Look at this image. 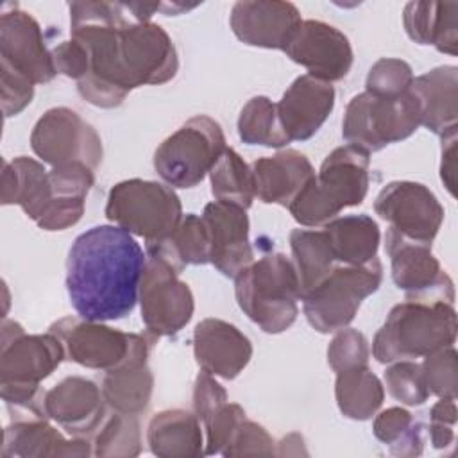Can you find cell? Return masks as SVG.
Listing matches in <instances>:
<instances>
[{
	"label": "cell",
	"instance_id": "7bdbcfd3",
	"mask_svg": "<svg viewBox=\"0 0 458 458\" xmlns=\"http://www.w3.org/2000/svg\"><path fill=\"white\" fill-rule=\"evenodd\" d=\"M227 403L225 388L206 370L199 372L193 385V411L206 424Z\"/></svg>",
	"mask_w": 458,
	"mask_h": 458
},
{
	"label": "cell",
	"instance_id": "7c38bea8",
	"mask_svg": "<svg viewBox=\"0 0 458 458\" xmlns=\"http://www.w3.org/2000/svg\"><path fill=\"white\" fill-rule=\"evenodd\" d=\"M385 249L390 258L392 279L408 299L454 304L453 279L442 270L429 243L408 240L388 229Z\"/></svg>",
	"mask_w": 458,
	"mask_h": 458
},
{
	"label": "cell",
	"instance_id": "1f68e13d",
	"mask_svg": "<svg viewBox=\"0 0 458 458\" xmlns=\"http://www.w3.org/2000/svg\"><path fill=\"white\" fill-rule=\"evenodd\" d=\"M290 249L302 297L335 268L336 259L326 231L293 229L290 233Z\"/></svg>",
	"mask_w": 458,
	"mask_h": 458
},
{
	"label": "cell",
	"instance_id": "7402d4cb",
	"mask_svg": "<svg viewBox=\"0 0 458 458\" xmlns=\"http://www.w3.org/2000/svg\"><path fill=\"white\" fill-rule=\"evenodd\" d=\"M277 106L279 123L290 141H306L317 134L335 107V88L311 75L297 77Z\"/></svg>",
	"mask_w": 458,
	"mask_h": 458
},
{
	"label": "cell",
	"instance_id": "f1b7e54d",
	"mask_svg": "<svg viewBox=\"0 0 458 458\" xmlns=\"http://www.w3.org/2000/svg\"><path fill=\"white\" fill-rule=\"evenodd\" d=\"M52 190L45 166L27 156H18L13 161H4L2 168V204H18L23 213L34 222L41 216Z\"/></svg>",
	"mask_w": 458,
	"mask_h": 458
},
{
	"label": "cell",
	"instance_id": "2e32d148",
	"mask_svg": "<svg viewBox=\"0 0 458 458\" xmlns=\"http://www.w3.org/2000/svg\"><path fill=\"white\" fill-rule=\"evenodd\" d=\"M48 331L61 340L66 360L104 372L118 367L129 356L134 335L75 317L54 322Z\"/></svg>",
	"mask_w": 458,
	"mask_h": 458
},
{
	"label": "cell",
	"instance_id": "60d3db41",
	"mask_svg": "<svg viewBox=\"0 0 458 458\" xmlns=\"http://www.w3.org/2000/svg\"><path fill=\"white\" fill-rule=\"evenodd\" d=\"M222 456H272L276 442L268 431L247 417L236 426L229 442L220 453Z\"/></svg>",
	"mask_w": 458,
	"mask_h": 458
},
{
	"label": "cell",
	"instance_id": "30bf717a",
	"mask_svg": "<svg viewBox=\"0 0 458 458\" xmlns=\"http://www.w3.org/2000/svg\"><path fill=\"white\" fill-rule=\"evenodd\" d=\"M179 270L163 256L147 252L138 301L141 320L148 335L172 336L193 317L195 302L188 283L179 279Z\"/></svg>",
	"mask_w": 458,
	"mask_h": 458
},
{
	"label": "cell",
	"instance_id": "c3c4849f",
	"mask_svg": "<svg viewBox=\"0 0 458 458\" xmlns=\"http://www.w3.org/2000/svg\"><path fill=\"white\" fill-rule=\"evenodd\" d=\"M388 447L394 456H401V458L419 456L424 449V426L420 422H413V426L406 431V435Z\"/></svg>",
	"mask_w": 458,
	"mask_h": 458
},
{
	"label": "cell",
	"instance_id": "b9f144b4",
	"mask_svg": "<svg viewBox=\"0 0 458 458\" xmlns=\"http://www.w3.org/2000/svg\"><path fill=\"white\" fill-rule=\"evenodd\" d=\"M245 417L247 413L240 404L227 401L206 424H202V429L206 431L204 454H220L233 431Z\"/></svg>",
	"mask_w": 458,
	"mask_h": 458
},
{
	"label": "cell",
	"instance_id": "7a4b0ae2",
	"mask_svg": "<svg viewBox=\"0 0 458 458\" xmlns=\"http://www.w3.org/2000/svg\"><path fill=\"white\" fill-rule=\"evenodd\" d=\"M369 152L352 145L335 148L322 161L318 175H313L288 204L295 222L320 227L335 220L344 208L361 204L369 191Z\"/></svg>",
	"mask_w": 458,
	"mask_h": 458
},
{
	"label": "cell",
	"instance_id": "603a6c76",
	"mask_svg": "<svg viewBox=\"0 0 458 458\" xmlns=\"http://www.w3.org/2000/svg\"><path fill=\"white\" fill-rule=\"evenodd\" d=\"M193 354L202 370L234 379L249 365L252 344L236 326L220 318H204L193 331Z\"/></svg>",
	"mask_w": 458,
	"mask_h": 458
},
{
	"label": "cell",
	"instance_id": "8992f818",
	"mask_svg": "<svg viewBox=\"0 0 458 458\" xmlns=\"http://www.w3.org/2000/svg\"><path fill=\"white\" fill-rule=\"evenodd\" d=\"M381 281L383 265L377 258L365 265L335 267L301 297L306 320L318 333H335L347 327L361 302L379 288Z\"/></svg>",
	"mask_w": 458,
	"mask_h": 458
},
{
	"label": "cell",
	"instance_id": "277c9868",
	"mask_svg": "<svg viewBox=\"0 0 458 458\" xmlns=\"http://www.w3.org/2000/svg\"><path fill=\"white\" fill-rule=\"evenodd\" d=\"M240 310L265 333L286 331L299 315L301 284L293 261L284 254H267L234 277Z\"/></svg>",
	"mask_w": 458,
	"mask_h": 458
},
{
	"label": "cell",
	"instance_id": "52a82bcc",
	"mask_svg": "<svg viewBox=\"0 0 458 458\" xmlns=\"http://www.w3.org/2000/svg\"><path fill=\"white\" fill-rule=\"evenodd\" d=\"M419 125L420 107L411 91L399 97L363 91L354 95L345 107L342 136L347 145L370 154L410 138Z\"/></svg>",
	"mask_w": 458,
	"mask_h": 458
},
{
	"label": "cell",
	"instance_id": "681fc988",
	"mask_svg": "<svg viewBox=\"0 0 458 458\" xmlns=\"http://www.w3.org/2000/svg\"><path fill=\"white\" fill-rule=\"evenodd\" d=\"M429 440L435 449L449 447L454 442V424L429 420Z\"/></svg>",
	"mask_w": 458,
	"mask_h": 458
},
{
	"label": "cell",
	"instance_id": "6da1fadb",
	"mask_svg": "<svg viewBox=\"0 0 458 458\" xmlns=\"http://www.w3.org/2000/svg\"><path fill=\"white\" fill-rule=\"evenodd\" d=\"M147 256L118 225H95L79 234L66 259V290L77 315L93 322L127 317L136 302Z\"/></svg>",
	"mask_w": 458,
	"mask_h": 458
},
{
	"label": "cell",
	"instance_id": "ba28073f",
	"mask_svg": "<svg viewBox=\"0 0 458 458\" xmlns=\"http://www.w3.org/2000/svg\"><path fill=\"white\" fill-rule=\"evenodd\" d=\"M116 82L123 91L145 84H165L179 68V59L168 32L152 21L127 20L114 39Z\"/></svg>",
	"mask_w": 458,
	"mask_h": 458
},
{
	"label": "cell",
	"instance_id": "74e56055",
	"mask_svg": "<svg viewBox=\"0 0 458 458\" xmlns=\"http://www.w3.org/2000/svg\"><path fill=\"white\" fill-rule=\"evenodd\" d=\"M429 394L440 399H456L458 392V356L453 345L437 349L424 356L420 363Z\"/></svg>",
	"mask_w": 458,
	"mask_h": 458
},
{
	"label": "cell",
	"instance_id": "ee69618b",
	"mask_svg": "<svg viewBox=\"0 0 458 458\" xmlns=\"http://www.w3.org/2000/svg\"><path fill=\"white\" fill-rule=\"evenodd\" d=\"M0 84H2V109L5 118L21 113L34 98V84L25 77L0 66Z\"/></svg>",
	"mask_w": 458,
	"mask_h": 458
},
{
	"label": "cell",
	"instance_id": "d6986e66",
	"mask_svg": "<svg viewBox=\"0 0 458 458\" xmlns=\"http://www.w3.org/2000/svg\"><path fill=\"white\" fill-rule=\"evenodd\" d=\"M202 220L209 234V263L225 277H236L254 261L245 209L215 200L206 204Z\"/></svg>",
	"mask_w": 458,
	"mask_h": 458
},
{
	"label": "cell",
	"instance_id": "5bb4252c",
	"mask_svg": "<svg viewBox=\"0 0 458 458\" xmlns=\"http://www.w3.org/2000/svg\"><path fill=\"white\" fill-rule=\"evenodd\" d=\"M64 358L61 340L50 331L27 335L18 322H2L0 385H39Z\"/></svg>",
	"mask_w": 458,
	"mask_h": 458
},
{
	"label": "cell",
	"instance_id": "ab89813d",
	"mask_svg": "<svg viewBox=\"0 0 458 458\" xmlns=\"http://www.w3.org/2000/svg\"><path fill=\"white\" fill-rule=\"evenodd\" d=\"M327 363L338 374L369 365V342L358 329H340L327 347Z\"/></svg>",
	"mask_w": 458,
	"mask_h": 458
},
{
	"label": "cell",
	"instance_id": "ac0fdd59",
	"mask_svg": "<svg viewBox=\"0 0 458 458\" xmlns=\"http://www.w3.org/2000/svg\"><path fill=\"white\" fill-rule=\"evenodd\" d=\"M301 21L299 9L292 2L279 0L236 2L229 18L242 43L270 50H284Z\"/></svg>",
	"mask_w": 458,
	"mask_h": 458
},
{
	"label": "cell",
	"instance_id": "8d00e7d4",
	"mask_svg": "<svg viewBox=\"0 0 458 458\" xmlns=\"http://www.w3.org/2000/svg\"><path fill=\"white\" fill-rule=\"evenodd\" d=\"M383 377L388 394L406 406H420L429 397L420 363L411 360L394 361V365L385 370Z\"/></svg>",
	"mask_w": 458,
	"mask_h": 458
},
{
	"label": "cell",
	"instance_id": "7dc6e473",
	"mask_svg": "<svg viewBox=\"0 0 458 458\" xmlns=\"http://www.w3.org/2000/svg\"><path fill=\"white\" fill-rule=\"evenodd\" d=\"M440 179L447 191L454 195L456 186V134L442 138V161H440Z\"/></svg>",
	"mask_w": 458,
	"mask_h": 458
},
{
	"label": "cell",
	"instance_id": "ffe728a7",
	"mask_svg": "<svg viewBox=\"0 0 458 458\" xmlns=\"http://www.w3.org/2000/svg\"><path fill=\"white\" fill-rule=\"evenodd\" d=\"M154 340L156 336L148 338L134 333L129 356L118 367L106 370L100 390L109 410L138 417L148 408L154 376L147 365V358Z\"/></svg>",
	"mask_w": 458,
	"mask_h": 458
},
{
	"label": "cell",
	"instance_id": "9c48e42d",
	"mask_svg": "<svg viewBox=\"0 0 458 458\" xmlns=\"http://www.w3.org/2000/svg\"><path fill=\"white\" fill-rule=\"evenodd\" d=\"M225 148L220 123L197 114L156 148L154 168L168 186L193 188L209 174Z\"/></svg>",
	"mask_w": 458,
	"mask_h": 458
},
{
	"label": "cell",
	"instance_id": "4316f807",
	"mask_svg": "<svg viewBox=\"0 0 458 458\" xmlns=\"http://www.w3.org/2000/svg\"><path fill=\"white\" fill-rule=\"evenodd\" d=\"M147 444L159 458H195L204 454L202 426L195 413L174 408L156 413L147 426Z\"/></svg>",
	"mask_w": 458,
	"mask_h": 458
},
{
	"label": "cell",
	"instance_id": "f907efd6",
	"mask_svg": "<svg viewBox=\"0 0 458 458\" xmlns=\"http://www.w3.org/2000/svg\"><path fill=\"white\" fill-rule=\"evenodd\" d=\"M458 411L454 399H440L431 406L429 420L431 422H445V424H456Z\"/></svg>",
	"mask_w": 458,
	"mask_h": 458
},
{
	"label": "cell",
	"instance_id": "e0dca14e",
	"mask_svg": "<svg viewBox=\"0 0 458 458\" xmlns=\"http://www.w3.org/2000/svg\"><path fill=\"white\" fill-rule=\"evenodd\" d=\"M283 52L324 82L342 81L354 59L347 36L320 20H302Z\"/></svg>",
	"mask_w": 458,
	"mask_h": 458
},
{
	"label": "cell",
	"instance_id": "5b68a950",
	"mask_svg": "<svg viewBox=\"0 0 458 458\" xmlns=\"http://www.w3.org/2000/svg\"><path fill=\"white\" fill-rule=\"evenodd\" d=\"M106 216L148 245L170 238L184 215L181 200L170 186L157 181L127 179L109 190Z\"/></svg>",
	"mask_w": 458,
	"mask_h": 458
},
{
	"label": "cell",
	"instance_id": "cb8c5ba5",
	"mask_svg": "<svg viewBox=\"0 0 458 458\" xmlns=\"http://www.w3.org/2000/svg\"><path fill=\"white\" fill-rule=\"evenodd\" d=\"M4 458H81L93 454L86 437L64 438L47 419L13 420L4 431Z\"/></svg>",
	"mask_w": 458,
	"mask_h": 458
},
{
	"label": "cell",
	"instance_id": "9a60e30c",
	"mask_svg": "<svg viewBox=\"0 0 458 458\" xmlns=\"http://www.w3.org/2000/svg\"><path fill=\"white\" fill-rule=\"evenodd\" d=\"M0 66L32 84L50 82L57 73L39 23L16 4H5L0 16Z\"/></svg>",
	"mask_w": 458,
	"mask_h": 458
},
{
	"label": "cell",
	"instance_id": "4dcf8cb0",
	"mask_svg": "<svg viewBox=\"0 0 458 458\" xmlns=\"http://www.w3.org/2000/svg\"><path fill=\"white\" fill-rule=\"evenodd\" d=\"M335 397L342 415L352 420H367L381 408L385 386L369 365L354 367L336 374Z\"/></svg>",
	"mask_w": 458,
	"mask_h": 458
},
{
	"label": "cell",
	"instance_id": "484cf974",
	"mask_svg": "<svg viewBox=\"0 0 458 458\" xmlns=\"http://www.w3.org/2000/svg\"><path fill=\"white\" fill-rule=\"evenodd\" d=\"M250 170L254 195L265 204H279L286 208L301 188L315 175L310 159L293 148L259 157L250 165Z\"/></svg>",
	"mask_w": 458,
	"mask_h": 458
},
{
	"label": "cell",
	"instance_id": "836d02e7",
	"mask_svg": "<svg viewBox=\"0 0 458 458\" xmlns=\"http://www.w3.org/2000/svg\"><path fill=\"white\" fill-rule=\"evenodd\" d=\"M209 179L211 193L218 202L234 204L242 209L250 208L256 197L252 170L236 150L225 148L222 152L209 170Z\"/></svg>",
	"mask_w": 458,
	"mask_h": 458
},
{
	"label": "cell",
	"instance_id": "d590c367",
	"mask_svg": "<svg viewBox=\"0 0 458 458\" xmlns=\"http://www.w3.org/2000/svg\"><path fill=\"white\" fill-rule=\"evenodd\" d=\"M141 453V429L136 415L113 411L93 435V454L100 458H131Z\"/></svg>",
	"mask_w": 458,
	"mask_h": 458
},
{
	"label": "cell",
	"instance_id": "f6af8a7d",
	"mask_svg": "<svg viewBox=\"0 0 458 458\" xmlns=\"http://www.w3.org/2000/svg\"><path fill=\"white\" fill-rule=\"evenodd\" d=\"M50 52L57 73L75 79L77 82L86 77L89 70V59L82 43L72 38L68 41H61L59 45H55Z\"/></svg>",
	"mask_w": 458,
	"mask_h": 458
},
{
	"label": "cell",
	"instance_id": "bcb514c9",
	"mask_svg": "<svg viewBox=\"0 0 458 458\" xmlns=\"http://www.w3.org/2000/svg\"><path fill=\"white\" fill-rule=\"evenodd\" d=\"M413 422L415 420L408 410L401 406H394V408L383 410L374 419L372 431L379 442L392 445L406 435V431L413 426Z\"/></svg>",
	"mask_w": 458,
	"mask_h": 458
},
{
	"label": "cell",
	"instance_id": "83f0119b",
	"mask_svg": "<svg viewBox=\"0 0 458 458\" xmlns=\"http://www.w3.org/2000/svg\"><path fill=\"white\" fill-rule=\"evenodd\" d=\"M408 38L419 45H433L438 52H458L456 2H408L403 11Z\"/></svg>",
	"mask_w": 458,
	"mask_h": 458
},
{
	"label": "cell",
	"instance_id": "f546056e",
	"mask_svg": "<svg viewBox=\"0 0 458 458\" xmlns=\"http://www.w3.org/2000/svg\"><path fill=\"white\" fill-rule=\"evenodd\" d=\"M336 263L365 265L376 258L381 233L369 215H347L324 225Z\"/></svg>",
	"mask_w": 458,
	"mask_h": 458
},
{
	"label": "cell",
	"instance_id": "e575fe53",
	"mask_svg": "<svg viewBox=\"0 0 458 458\" xmlns=\"http://www.w3.org/2000/svg\"><path fill=\"white\" fill-rule=\"evenodd\" d=\"M238 136L247 145H265L281 148L290 143L279 118L277 106L263 95L252 97L240 111Z\"/></svg>",
	"mask_w": 458,
	"mask_h": 458
},
{
	"label": "cell",
	"instance_id": "d6a6232c",
	"mask_svg": "<svg viewBox=\"0 0 458 458\" xmlns=\"http://www.w3.org/2000/svg\"><path fill=\"white\" fill-rule=\"evenodd\" d=\"M147 252L163 256L179 272L186 265L209 263V234L202 216L195 213L184 215L172 236L159 243H148Z\"/></svg>",
	"mask_w": 458,
	"mask_h": 458
},
{
	"label": "cell",
	"instance_id": "8fae6325",
	"mask_svg": "<svg viewBox=\"0 0 458 458\" xmlns=\"http://www.w3.org/2000/svg\"><path fill=\"white\" fill-rule=\"evenodd\" d=\"M32 152L52 166L84 163L95 170L102 163V140L70 107H52L36 122L30 134Z\"/></svg>",
	"mask_w": 458,
	"mask_h": 458
},
{
	"label": "cell",
	"instance_id": "4fadbf2b",
	"mask_svg": "<svg viewBox=\"0 0 458 458\" xmlns=\"http://www.w3.org/2000/svg\"><path fill=\"white\" fill-rule=\"evenodd\" d=\"M374 211L390 224L388 229L429 245L444 222V208L435 193L415 181L388 182L377 193Z\"/></svg>",
	"mask_w": 458,
	"mask_h": 458
},
{
	"label": "cell",
	"instance_id": "f35d334b",
	"mask_svg": "<svg viewBox=\"0 0 458 458\" xmlns=\"http://www.w3.org/2000/svg\"><path fill=\"white\" fill-rule=\"evenodd\" d=\"M413 79L411 66L406 61L383 57L369 70L365 91L379 97H399L410 91Z\"/></svg>",
	"mask_w": 458,
	"mask_h": 458
},
{
	"label": "cell",
	"instance_id": "d4e9b609",
	"mask_svg": "<svg viewBox=\"0 0 458 458\" xmlns=\"http://www.w3.org/2000/svg\"><path fill=\"white\" fill-rule=\"evenodd\" d=\"M410 91L420 107V125L440 138L458 129V68L437 66L413 79Z\"/></svg>",
	"mask_w": 458,
	"mask_h": 458
},
{
	"label": "cell",
	"instance_id": "44dd1931",
	"mask_svg": "<svg viewBox=\"0 0 458 458\" xmlns=\"http://www.w3.org/2000/svg\"><path fill=\"white\" fill-rule=\"evenodd\" d=\"M45 411L72 437H93L107 415V404L97 383L70 376L45 392Z\"/></svg>",
	"mask_w": 458,
	"mask_h": 458
},
{
	"label": "cell",
	"instance_id": "3957f363",
	"mask_svg": "<svg viewBox=\"0 0 458 458\" xmlns=\"http://www.w3.org/2000/svg\"><path fill=\"white\" fill-rule=\"evenodd\" d=\"M458 333L454 304L411 301L394 306L372 340V356L379 363L424 358L453 345Z\"/></svg>",
	"mask_w": 458,
	"mask_h": 458
}]
</instances>
